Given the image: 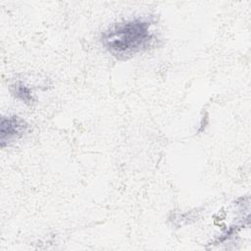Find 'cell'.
Returning <instances> with one entry per match:
<instances>
[{"mask_svg":"<svg viewBox=\"0 0 251 251\" xmlns=\"http://www.w3.org/2000/svg\"><path fill=\"white\" fill-rule=\"evenodd\" d=\"M154 23L149 18H136L117 23L102 32V46L119 60H126L147 50L154 42Z\"/></svg>","mask_w":251,"mask_h":251,"instance_id":"1","label":"cell"},{"mask_svg":"<svg viewBox=\"0 0 251 251\" xmlns=\"http://www.w3.org/2000/svg\"><path fill=\"white\" fill-rule=\"evenodd\" d=\"M28 128V125L20 117L7 116L1 120V147L4 148L12 142L23 137Z\"/></svg>","mask_w":251,"mask_h":251,"instance_id":"2","label":"cell"},{"mask_svg":"<svg viewBox=\"0 0 251 251\" xmlns=\"http://www.w3.org/2000/svg\"><path fill=\"white\" fill-rule=\"evenodd\" d=\"M11 92L17 99L23 101L27 105H31L35 101V98L31 89L22 81L15 82L11 86Z\"/></svg>","mask_w":251,"mask_h":251,"instance_id":"3","label":"cell"}]
</instances>
